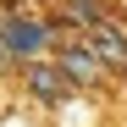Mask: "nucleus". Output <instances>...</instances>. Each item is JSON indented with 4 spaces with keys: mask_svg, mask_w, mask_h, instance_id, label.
<instances>
[{
    "mask_svg": "<svg viewBox=\"0 0 127 127\" xmlns=\"http://www.w3.org/2000/svg\"><path fill=\"white\" fill-rule=\"evenodd\" d=\"M17 83H22V99L33 105V111H44V116H55L61 105L77 94L72 83H66V72H61L50 55H33V61H22V66H17Z\"/></svg>",
    "mask_w": 127,
    "mask_h": 127,
    "instance_id": "nucleus-1",
    "label": "nucleus"
},
{
    "mask_svg": "<svg viewBox=\"0 0 127 127\" xmlns=\"http://www.w3.org/2000/svg\"><path fill=\"white\" fill-rule=\"evenodd\" d=\"M50 61L66 72V83H72L77 94H99L105 83H111V77H105V66L94 61V50L83 44V33H61V39H55V50H50Z\"/></svg>",
    "mask_w": 127,
    "mask_h": 127,
    "instance_id": "nucleus-2",
    "label": "nucleus"
},
{
    "mask_svg": "<svg viewBox=\"0 0 127 127\" xmlns=\"http://www.w3.org/2000/svg\"><path fill=\"white\" fill-rule=\"evenodd\" d=\"M83 44L94 50V61L105 66V77H116L127 66V17H111V22H94L83 33Z\"/></svg>",
    "mask_w": 127,
    "mask_h": 127,
    "instance_id": "nucleus-3",
    "label": "nucleus"
},
{
    "mask_svg": "<svg viewBox=\"0 0 127 127\" xmlns=\"http://www.w3.org/2000/svg\"><path fill=\"white\" fill-rule=\"evenodd\" d=\"M50 17L61 22V33H89L94 22H111V17H122L116 0H55Z\"/></svg>",
    "mask_w": 127,
    "mask_h": 127,
    "instance_id": "nucleus-4",
    "label": "nucleus"
},
{
    "mask_svg": "<svg viewBox=\"0 0 127 127\" xmlns=\"http://www.w3.org/2000/svg\"><path fill=\"white\" fill-rule=\"evenodd\" d=\"M116 83H122V89H127V66H122V72H116Z\"/></svg>",
    "mask_w": 127,
    "mask_h": 127,
    "instance_id": "nucleus-5",
    "label": "nucleus"
},
{
    "mask_svg": "<svg viewBox=\"0 0 127 127\" xmlns=\"http://www.w3.org/2000/svg\"><path fill=\"white\" fill-rule=\"evenodd\" d=\"M0 77H6V72H0Z\"/></svg>",
    "mask_w": 127,
    "mask_h": 127,
    "instance_id": "nucleus-6",
    "label": "nucleus"
}]
</instances>
